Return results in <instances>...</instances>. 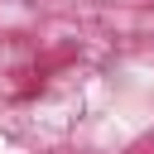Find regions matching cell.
<instances>
[]
</instances>
